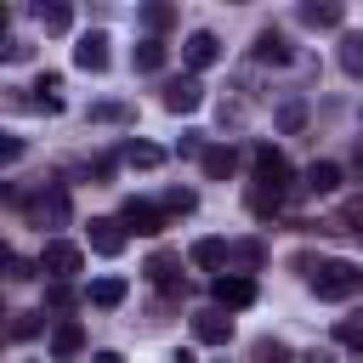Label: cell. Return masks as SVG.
<instances>
[{
	"label": "cell",
	"instance_id": "cell-31",
	"mask_svg": "<svg viewBox=\"0 0 363 363\" xmlns=\"http://www.w3.org/2000/svg\"><path fill=\"white\" fill-rule=\"evenodd\" d=\"M6 278H11V284H28V278H40V261H28V255L6 250Z\"/></svg>",
	"mask_w": 363,
	"mask_h": 363
},
{
	"label": "cell",
	"instance_id": "cell-17",
	"mask_svg": "<svg viewBox=\"0 0 363 363\" xmlns=\"http://www.w3.org/2000/svg\"><path fill=\"white\" fill-rule=\"evenodd\" d=\"M199 164H204V176H210V182H227V176L238 170V147H227V142H210Z\"/></svg>",
	"mask_w": 363,
	"mask_h": 363
},
{
	"label": "cell",
	"instance_id": "cell-40",
	"mask_svg": "<svg viewBox=\"0 0 363 363\" xmlns=\"http://www.w3.org/2000/svg\"><path fill=\"white\" fill-rule=\"evenodd\" d=\"M91 363H125L119 352H91Z\"/></svg>",
	"mask_w": 363,
	"mask_h": 363
},
{
	"label": "cell",
	"instance_id": "cell-4",
	"mask_svg": "<svg viewBox=\"0 0 363 363\" xmlns=\"http://www.w3.org/2000/svg\"><path fill=\"white\" fill-rule=\"evenodd\" d=\"M79 267H85V250H79V244H68V238H45V250H40V272H45L51 284H68Z\"/></svg>",
	"mask_w": 363,
	"mask_h": 363
},
{
	"label": "cell",
	"instance_id": "cell-28",
	"mask_svg": "<svg viewBox=\"0 0 363 363\" xmlns=\"http://www.w3.org/2000/svg\"><path fill=\"white\" fill-rule=\"evenodd\" d=\"M164 68V40H142L136 45V74H159Z\"/></svg>",
	"mask_w": 363,
	"mask_h": 363
},
{
	"label": "cell",
	"instance_id": "cell-16",
	"mask_svg": "<svg viewBox=\"0 0 363 363\" xmlns=\"http://www.w3.org/2000/svg\"><path fill=\"white\" fill-rule=\"evenodd\" d=\"M306 28H340V17H346V6L340 0H301V11H295Z\"/></svg>",
	"mask_w": 363,
	"mask_h": 363
},
{
	"label": "cell",
	"instance_id": "cell-5",
	"mask_svg": "<svg viewBox=\"0 0 363 363\" xmlns=\"http://www.w3.org/2000/svg\"><path fill=\"white\" fill-rule=\"evenodd\" d=\"M255 301V278H244V272H221V278H210V306H221V312H244Z\"/></svg>",
	"mask_w": 363,
	"mask_h": 363
},
{
	"label": "cell",
	"instance_id": "cell-29",
	"mask_svg": "<svg viewBox=\"0 0 363 363\" xmlns=\"http://www.w3.org/2000/svg\"><path fill=\"white\" fill-rule=\"evenodd\" d=\"M125 164H136V170H153V164H164V153H159L153 142H125Z\"/></svg>",
	"mask_w": 363,
	"mask_h": 363
},
{
	"label": "cell",
	"instance_id": "cell-20",
	"mask_svg": "<svg viewBox=\"0 0 363 363\" xmlns=\"http://www.w3.org/2000/svg\"><path fill=\"white\" fill-rule=\"evenodd\" d=\"M34 23H40L45 34H68V28H74V6H62V0H40V6H34Z\"/></svg>",
	"mask_w": 363,
	"mask_h": 363
},
{
	"label": "cell",
	"instance_id": "cell-2",
	"mask_svg": "<svg viewBox=\"0 0 363 363\" xmlns=\"http://www.w3.org/2000/svg\"><path fill=\"white\" fill-rule=\"evenodd\" d=\"M23 210H28L34 227H68V187L62 182H40V193L23 199Z\"/></svg>",
	"mask_w": 363,
	"mask_h": 363
},
{
	"label": "cell",
	"instance_id": "cell-36",
	"mask_svg": "<svg viewBox=\"0 0 363 363\" xmlns=\"http://www.w3.org/2000/svg\"><path fill=\"white\" fill-rule=\"evenodd\" d=\"M176 153H182V159H204V136H199V130H187V136L176 142Z\"/></svg>",
	"mask_w": 363,
	"mask_h": 363
},
{
	"label": "cell",
	"instance_id": "cell-12",
	"mask_svg": "<svg viewBox=\"0 0 363 363\" xmlns=\"http://www.w3.org/2000/svg\"><path fill=\"white\" fill-rule=\"evenodd\" d=\"M28 91H34V96H11V102H28V108H40V113H62V74H40Z\"/></svg>",
	"mask_w": 363,
	"mask_h": 363
},
{
	"label": "cell",
	"instance_id": "cell-6",
	"mask_svg": "<svg viewBox=\"0 0 363 363\" xmlns=\"http://www.w3.org/2000/svg\"><path fill=\"white\" fill-rule=\"evenodd\" d=\"M119 221H125V233H142V238H159L164 233V204H153V199H125V210H119Z\"/></svg>",
	"mask_w": 363,
	"mask_h": 363
},
{
	"label": "cell",
	"instance_id": "cell-3",
	"mask_svg": "<svg viewBox=\"0 0 363 363\" xmlns=\"http://www.w3.org/2000/svg\"><path fill=\"white\" fill-rule=\"evenodd\" d=\"M250 170H255V187H267V193H278V199H284V193H289V182H295L289 159H284L278 147H267V142L250 153Z\"/></svg>",
	"mask_w": 363,
	"mask_h": 363
},
{
	"label": "cell",
	"instance_id": "cell-18",
	"mask_svg": "<svg viewBox=\"0 0 363 363\" xmlns=\"http://www.w3.org/2000/svg\"><path fill=\"white\" fill-rule=\"evenodd\" d=\"M340 187V164H329V159H318V164H306V176H301V193H312V199H323V193H335Z\"/></svg>",
	"mask_w": 363,
	"mask_h": 363
},
{
	"label": "cell",
	"instance_id": "cell-39",
	"mask_svg": "<svg viewBox=\"0 0 363 363\" xmlns=\"http://www.w3.org/2000/svg\"><path fill=\"white\" fill-rule=\"evenodd\" d=\"M23 159V142L17 136H0V164H17Z\"/></svg>",
	"mask_w": 363,
	"mask_h": 363
},
{
	"label": "cell",
	"instance_id": "cell-23",
	"mask_svg": "<svg viewBox=\"0 0 363 363\" xmlns=\"http://www.w3.org/2000/svg\"><path fill=\"white\" fill-rule=\"evenodd\" d=\"M335 233H352V238H363V193L357 199H346L340 210H335V221H329Z\"/></svg>",
	"mask_w": 363,
	"mask_h": 363
},
{
	"label": "cell",
	"instance_id": "cell-13",
	"mask_svg": "<svg viewBox=\"0 0 363 363\" xmlns=\"http://www.w3.org/2000/svg\"><path fill=\"white\" fill-rule=\"evenodd\" d=\"M125 238H130V233H125L119 216H96V221H91V250H96V255H119Z\"/></svg>",
	"mask_w": 363,
	"mask_h": 363
},
{
	"label": "cell",
	"instance_id": "cell-21",
	"mask_svg": "<svg viewBox=\"0 0 363 363\" xmlns=\"http://www.w3.org/2000/svg\"><path fill=\"white\" fill-rule=\"evenodd\" d=\"M261 261H267L261 238H238V244H233V255H227V272H244V278H250V272H255Z\"/></svg>",
	"mask_w": 363,
	"mask_h": 363
},
{
	"label": "cell",
	"instance_id": "cell-37",
	"mask_svg": "<svg viewBox=\"0 0 363 363\" xmlns=\"http://www.w3.org/2000/svg\"><path fill=\"white\" fill-rule=\"evenodd\" d=\"M301 119H306L301 102H284V108H278V125H284V130H301Z\"/></svg>",
	"mask_w": 363,
	"mask_h": 363
},
{
	"label": "cell",
	"instance_id": "cell-11",
	"mask_svg": "<svg viewBox=\"0 0 363 363\" xmlns=\"http://www.w3.org/2000/svg\"><path fill=\"white\" fill-rule=\"evenodd\" d=\"M108 34L102 28H91V34H79V45H74V68H85V74H102L108 68Z\"/></svg>",
	"mask_w": 363,
	"mask_h": 363
},
{
	"label": "cell",
	"instance_id": "cell-25",
	"mask_svg": "<svg viewBox=\"0 0 363 363\" xmlns=\"http://www.w3.org/2000/svg\"><path fill=\"white\" fill-rule=\"evenodd\" d=\"M244 204H250V216H261V221L284 210V199H278V193H267V187H255V182H250V193H244Z\"/></svg>",
	"mask_w": 363,
	"mask_h": 363
},
{
	"label": "cell",
	"instance_id": "cell-32",
	"mask_svg": "<svg viewBox=\"0 0 363 363\" xmlns=\"http://www.w3.org/2000/svg\"><path fill=\"white\" fill-rule=\"evenodd\" d=\"M91 119H96V125H130L136 113H130L125 102H96V108H91Z\"/></svg>",
	"mask_w": 363,
	"mask_h": 363
},
{
	"label": "cell",
	"instance_id": "cell-41",
	"mask_svg": "<svg viewBox=\"0 0 363 363\" xmlns=\"http://www.w3.org/2000/svg\"><path fill=\"white\" fill-rule=\"evenodd\" d=\"M306 363H335V357L329 352H306Z\"/></svg>",
	"mask_w": 363,
	"mask_h": 363
},
{
	"label": "cell",
	"instance_id": "cell-43",
	"mask_svg": "<svg viewBox=\"0 0 363 363\" xmlns=\"http://www.w3.org/2000/svg\"><path fill=\"white\" fill-rule=\"evenodd\" d=\"M352 159H357V170H363V142H357V153H352Z\"/></svg>",
	"mask_w": 363,
	"mask_h": 363
},
{
	"label": "cell",
	"instance_id": "cell-35",
	"mask_svg": "<svg viewBox=\"0 0 363 363\" xmlns=\"http://www.w3.org/2000/svg\"><path fill=\"white\" fill-rule=\"evenodd\" d=\"M250 357H255V363H289V346H284V340H255Z\"/></svg>",
	"mask_w": 363,
	"mask_h": 363
},
{
	"label": "cell",
	"instance_id": "cell-38",
	"mask_svg": "<svg viewBox=\"0 0 363 363\" xmlns=\"http://www.w3.org/2000/svg\"><path fill=\"white\" fill-rule=\"evenodd\" d=\"M0 51H6V62H23V57H28V51H34V45H28V40H17V34H11V40H6V45H0Z\"/></svg>",
	"mask_w": 363,
	"mask_h": 363
},
{
	"label": "cell",
	"instance_id": "cell-7",
	"mask_svg": "<svg viewBox=\"0 0 363 363\" xmlns=\"http://www.w3.org/2000/svg\"><path fill=\"white\" fill-rule=\"evenodd\" d=\"M159 102H164V113H193V108L204 102V85H199L193 74H182V79H164V85H159Z\"/></svg>",
	"mask_w": 363,
	"mask_h": 363
},
{
	"label": "cell",
	"instance_id": "cell-27",
	"mask_svg": "<svg viewBox=\"0 0 363 363\" xmlns=\"http://www.w3.org/2000/svg\"><path fill=\"white\" fill-rule=\"evenodd\" d=\"M335 340H340L346 352H363V312H346V318L335 323Z\"/></svg>",
	"mask_w": 363,
	"mask_h": 363
},
{
	"label": "cell",
	"instance_id": "cell-19",
	"mask_svg": "<svg viewBox=\"0 0 363 363\" xmlns=\"http://www.w3.org/2000/svg\"><path fill=\"white\" fill-rule=\"evenodd\" d=\"M187 255H193V267H204V272H216V278H221V272H227V255H233V244H221V238H199Z\"/></svg>",
	"mask_w": 363,
	"mask_h": 363
},
{
	"label": "cell",
	"instance_id": "cell-14",
	"mask_svg": "<svg viewBox=\"0 0 363 363\" xmlns=\"http://www.w3.org/2000/svg\"><path fill=\"white\" fill-rule=\"evenodd\" d=\"M79 352H85V329L74 318H57V329H51V363H68Z\"/></svg>",
	"mask_w": 363,
	"mask_h": 363
},
{
	"label": "cell",
	"instance_id": "cell-24",
	"mask_svg": "<svg viewBox=\"0 0 363 363\" xmlns=\"http://www.w3.org/2000/svg\"><path fill=\"white\" fill-rule=\"evenodd\" d=\"M176 23V6H164V0H153V6H142V28H147V40H159L164 28Z\"/></svg>",
	"mask_w": 363,
	"mask_h": 363
},
{
	"label": "cell",
	"instance_id": "cell-42",
	"mask_svg": "<svg viewBox=\"0 0 363 363\" xmlns=\"http://www.w3.org/2000/svg\"><path fill=\"white\" fill-rule=\"evenodd\" d=\"M170 363H193V352H176V357H170Z\"/></svg>",
	"mask_w": 363,
	"mask_h": 363
},
{
	"label": "cell",
	"instance_id": "cell-30",
	"mask_svg": "<svg viewBox=\"0 0 363 363\" xmlns=\"http://www.w3.org/2000/svg\"><path fill=\"white\" fill-rule=\"evenodd\" d=\"M40 329H45V312H11V329H6V335H11V340H34Z\"/></svg>",
	"mask_w": 363,
	"mask_h": 363
},
{
	"label": "cell",
	"instance_id": "cell-1",
	"mask_svg": "<svg viewBox=\"0 0 363 363\" xmlns=\"http://www.w3.org/2000/svg\"><path fill=\"white\" fill-rule=\"evenodd\" d=\"M295 267H301V278H306V289H312L318 301H346V295H357V284H363V272H357L352 261H340V255H329V261L295 255Z\"/></svg>",
	"mask_w": 363,
	"mask_h": 363
},
{
	"label": "cell",
	"instance_id": "cell-15",
	"mask_svg": "<svg viewBox=\"0 0 363 363\" xmlns=\"http://www.w3.org/2000/svg\"><path fill=\"white\" fill-rule=\"evenodd\" d=\"M182 57H187V68H210V62L221 57V40H216L210 28H193V34L182 40Z\"/></svg>",
	"mask_w": 363,
	"mask_h": 363
},
{
	"label": "cell",
	"instance_id": "cell-26",
	"mask_svg": "<svg viewBox=\"0 0 363 363\" xmlns=\"http://www.w3.org/2000/svg\"><path fill=\"white\" fill-rule=\"evenodd\" d=\"M340 68L352 79H363V34H340Z\"/></svg>",
	"mask_w": 363,
	"mask_h": 363
},
{
	"label": "cell",
	"instance_id": "cell-33",
	"mask_svg": "<svg viewBox=\"0 0 363 363\" xmlns=\"http://www.w3.org/2000/svg\"><path fill=\"white\" fill-rule=\"evenodd\" d=\"M159 204H164V216H187V210L199 204V193H193V187H170Z\"/></svg>",
	"mask_w": 363,
	"mask_h": 363
},
{
	"label": "cell",
	"instance_id": "cell-22",
	"mask_svg": "<svg viewBox=\"0 0 363 363\" xmlns=\"http://www.w3.org/2000/svg\"><path fill=\"white\" fill-rule=\"evenodd\" d=\"M125 295H130V284H125V278H91V289H85V301H91V306H102V312H108V306H119Z\"/></svg>",
	"mask_w": 363,
	"mask_h": 363
},
{
	"label": "cell",
	"instance_id": "cell-9",
	"mask_svg": "<svg viewBox=\"0 0 363 363\" xmlns=\"http://www.w3.org/2000/svg\"><path fill=\"white\" fill-rule=\"evenodd\" d=\"M193 340H204V346H227V340H233V318H227L221 306H199V312H193Z\"/></svg>",
	"mask_w": 363,
	"mask_h": 363
},
{
	"label": "cell",
	"instance_id": "cell-8",
	"mask_svg": "<svg viewBox=\"0 0 363 363\" xmlns=\"http://www.w3.org/2000/svg\"><path fill=\"white\" fill-rule=\"evenodd\" d=\"M142 272H147V284H159L164 295H182V289H187V284H182V255H170V250H153Z\"/></svg>",
	"mask_w": 363,
	"mask_h": 363
},
{
	"label": "cell",
	"instance_id": "cell-34",
	"mask_svg": "<svg viewBox=\"0 0 363 363\" xmlns=\"http://www.w3.org/2000/svg\"><path fill=\"white\" fill-rule=\"evenodd\" d=\"M74 301H79V295H74V284H45V306H51V312H68Z\"/></svg>",
	"mask_w": 363,
	"mask_h": 363
},
{
	"label": "cell",
	"instance_id": "cell-10",
	"mask_svg": "<svg viewBox=\"0 0 363 363\" xmlns=\"http://www.w3.org/2000/svg\"><path fill=\"white\" fill-rule=\"evenodd\" d=\"M250 57H255V62H272V68H289V62H295V45H289V34L261 28V34H255V45H250Z\"/></svg>",
	"mask_w": 363,
	"mask_h": 363
}]
</instances>
